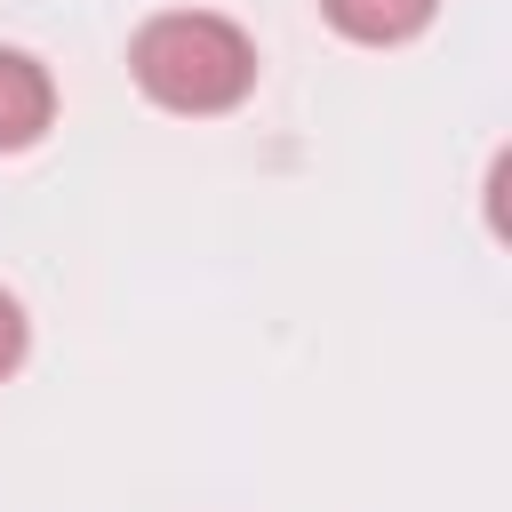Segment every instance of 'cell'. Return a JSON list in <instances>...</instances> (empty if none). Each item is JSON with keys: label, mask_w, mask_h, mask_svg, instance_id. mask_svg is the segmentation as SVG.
<instances>
[{"label": "cell", "mask_w": 512, "mask_h": 512, "mask_svg": "<svg viewBox=\"0 0 512 512\" xmlns=\"http://www.w3.org/2000/svg\"><path fill=\"white\" fill-rule=\"evenodd\" d=\"M128 72L152 104L168 112H232L248 88H256V48L232 16H208V8H168L136 32L128 48Z\"/></svg>", "instance_id": "6da1fadb"}, {"label": "cell", "mask_w": 512, "mask_h": 512, "mask_svg": "<svg viewBox=\"0 0 512 512\" xmlns=\"http://www.w3.org/2000/svg\"><path fill=\"white\" fill-rule=\"evenodd\" d=\"M56 112V88L48 72L24 56V48H0V152H24Z\"/></svg>", "instance_id": "7a4b0ae2"}, {"label": "cell", "mask_w": 512, "mask_h": 512, "mask_svg": "<svg viewBox=\"0 0 512 512\" xmlns=\"http://www.w3.org/2000/svg\"><path fill=\"white\" fill-rule=\"evenodd\" d=\"M440 0H320V16L344 32V40H368V48H392V40H416L432 24Z\"/></svg>", "instance_id": "3957f363"}, {"label": "cell", "mask_w": 512, "mask_h": 512, "mask_svg": "<svg viewBox=\"0 0 512 512\" xmlns=\"http://www.w3.org/2000/svg\"><path fill=\"white\" fill-rule=\"evenodd\" d=\"M16 360H24V304L0 288V376H16Z\"/></svg>", "instance_id": "277c9868"}]
</instances>
